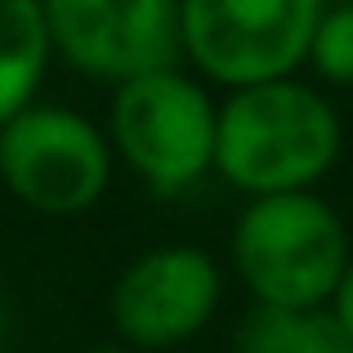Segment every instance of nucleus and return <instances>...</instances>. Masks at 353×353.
<instances>
[{
	"mask_svg": "<svg viewBox=\"0 0 353 353\" xmlns=\"http://www.w3.org/2000/svg\"><path fill=\"white\" fill-rule=\"evenodd\" d=\"M340 143L345 130L322 90L273 81L237 90L219 103L215 170L250 201L313 192V183L336 165Z\"/></svg>",
	"mask_w": 353,
	"mask_h": 353,
	"instance_id": "obj_1",
	"label": "nucleus"
},
{
	"mask_svg": "<svg viewBox=\"0 0 353 353\" xmlns=\"http://www.w3.org/2000/svg\"><path fill=\"white\" fill-rule=\"evenodd\" d=\"M349 259L345 219L318 192L246 201L233 224V268L250 304L286 313L327 309Z\"/></svg>",
	"mask_w": 353,
	"mask_h": 353,
	"instance_id": "obj_2",
	"label": "nucleus"
},
{
	"mask_svg": "<svg viewBox=\"0 0 353 353\" xmlns=\"http://www.w3.org/2000/svg\"><path fill=\"white\" fill-rule=\"evenodd\" d=\"M219 103L183 68L130 81L112 94L108 143L157 197H179L215 170Z\"/></svg>",
	"mask_w": 353,
	"mask_h": 353,
	"instance_id": "obj_3",
	"label": "nucleus"
},
{
	"mask_svg": "<svg viewBox=\"0 0 353 353\" xmlns=\"http://www.w3.org/2000/svg\"><path fill=\"white\" fill-rule=\"evenodd\" d=\"M322 0H183V59L228 94L295 81Z\"/></svg>",
	"mask_w": 353,
	"mask_h": 353,
	"instance_id": "obj_4",
	"label": "nucleus"
},
{
	"mask_svg": "<svg viewBox=\"0 0 353 353\" xmlns=\"http://www.w3.org/2000/svg\"><path fill=\"white\" fill-rule=\"evenodd\" d=\"M0 183L36 215H85L112 183V143L68 103H32L0 125Z\"/></svg>",
	"mask_w": 353,
	"mask_h": 353,
	"instance_id": "obj_5",
	"label": "nucleus"
},
{
	"mask_svg": "<svg viewBox=\"0 0 353 353\" xmlns=\"http://www.w3.org/2000/svg\"><path fill=\"white\" fill-rule=\"evenodd\" d=\"M50 45L90 81H130L174 72L183 63V27L174 0H50Z\"/></svg>",
	"mask_w": 353,
	"mask_h": 353,
	"instance_id": "obj_6",
	"label": "nucleus"
},
{
	"mask_svg": "<svg viewBox=\"0 0 353 353\" xmlns=\"http://www.w3.org/2000/svg\"><path fill=\"white\" fill-rule=\"evenodd\" d=\"M219 295L224 277L215 255L192 241H170L121 268L108 295V313L125 349H174L215 318Z\"/></svg>",
	"mask_w": 353,
	"mask_h": 353,
	"instance_id": "obj_7",
	"label": "nucleus"
},
{
	"mask_svg": "<svg viewBox=\"0 0 353 353\" xmlns=\"http://www.w3.org/2000/svg\"><path fill=\"white\" fill-rule=\"evenodd\" d=\"M54 45L45 5L36 0H0V125L36 103Z\"/></svg>",
	"mask_w": 353,
	"mask_h": 353,
	"instance_id": "obj_8",
	"label": "nucleus"
},
{
	"mask_svg": "<svg viewBox=\"0 0 353 353\" xmlns=\"http://www.w3.org/2000/svg\"><path fill=\"white\" fill-rule=\"evenodd\" d=\"M309 63L331 85H353V5H322Z\"/></svg>",
	"mask_w": 353,
	"mask_h": 353,
	"instance_id": "obj_9",
	"label": "nucleus"
},
{
	"mask_svg": "<svg viewBox=\"0 0 353 353\" xmlns=\"http://www.w3.org/2000/svg\"><path fill=\"white\" fill-rule=\"evenodd\" d=\"M295 327H300V313L250 304L233 331V353H291Z\"/></svg>",
	"mask_w": 353,
	"mask_h": 353,
	"instance_id": "obj_10",
	"label": "nucleus"
},
{
	"mask_svg": "<svg viewBox=\"0 0 353 353\" xmlns=\"http://www.w3.org/2000/svg\"><path fill=\"white\" fill-rule=\"evenodd\" d=\"M291 353H353V336L331 318V309H313L300 313Z\"/></svg>",
	"mask_w": 353,
	"mask_h": 353,
	"instance_id": "obj_11",
	"label": "nucleus"
},
{
	"mask_svg": "<svg viewBox=\"0 0 353 353\" xmlns=\"http://www.w3.org/2000/svg\"><path fill=\"white\" fill-rule=\"evenodd\" d=\"M327 309H331V318L353 336V259H349V268H345V277H340V286H336V295H331Z\"/></svg>",
	"mask_w": 353,
	"mask_h": 353,
	"instance_id": "obj_12",
	"label": "nucleus"
},
{
	"mask_svg": "<svg viewBox=\"0 0 353 353\" xmlns=\"http://www.w3.org/2000/svg\"><path fill=\"white\" fill-rule=\"evenodd\" d=\"M85 353H134V349H125V345H99V349H85Z\"/></svg>",
	"mask_w": 353,
	"mask_h": 353,
	"instance_id": "obj_13",
	"label": "nucleus"
}]
</instances>
